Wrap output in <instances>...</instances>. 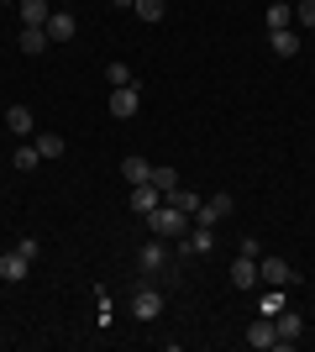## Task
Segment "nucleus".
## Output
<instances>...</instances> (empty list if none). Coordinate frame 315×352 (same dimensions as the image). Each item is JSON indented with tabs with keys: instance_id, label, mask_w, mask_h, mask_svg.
Instances as JSON below:
<instances>
[{
	"instance_id": "obj_6",
	"label": "nucleus",
	"mask_w": 315,
	"mask_h": 352,
	"mask_svg": "<svg viewBox=\"0 0 315 352\" xmlns=\"http://www.w3.org/2000/svg\"><path fill=\"white\" fill-rule=\"evenodd\" d=\"M137 111H142V95H137V85L110 89V116H116V121H132Z\"/></svg>"
},
{
	"instance_id": "obj_10",
	"label": "nucleus",
	"mask_w": 315,
	"mask_h": 352,
	"mask_svg": "<svg viewBox=\"0 0 315 352\" xmlns=\"http://www.w3.org/2000/svg\"><path fill=\"white\" fill-rule=\"evenodd\" d=\"M247 347H257V352L279 347V331H273V321H268V316H257V321L247 326Z\"/></svg>"
},
{
	"instance_id": "obj_25",
	"label": "nucleus",
	"mask_w": 315,
	"mask_h": 352,
	"mask_svg": "<svg viewBox=\"0 0 315 352\" xmlns=\"http://www.w3.org/2000/svg\"><path fill=\"white\" fill-rule=\"evenodd\" d=\"M152 184H158V190H179V168H152Z\"/></svg>"
},
{
	"instance_id": "obj_9",
	"label": "nucleus",
	"mask_w": 315,
	"mask_h": 352,
	"mask_svg": "<svg viewBox=\"0 0 315 352\" xmlns=\"http://www.w3.org/2000/svg\"><path fill=\"white\" fill-rule=\"evenodd\" d=\"M158 200H163V190H158L152 179H148V184H132V195H126V206H132L137 216H148V210L158 206Z\"/></svg>"
},
{
	"instance_id": "obj_24",
	"label": "nucleus",
	"mask_w": 315,
	"mask_h": 352,
	"mask_svg": "<svg viewBox=\"0 0 315 352\" xmlns=\"http://www.w3.org/2000/svg\"><path fill=\"white\" fill-rule=\"evenodd\" d=\"M37 153H43V158H63V137L58 132H37Z\"/></svg>"
},
{
	"instance_id": "obj_8",
	"label": "nucleus",
	"mask_w": 315,
	"mask_h": 352,
	"mask_svg": "<svg viewBox=\"0 0 315 352\" xmlns=\"http://www.w3.org/2000/svg\"><path fill=\"white\" fill-rule=\"evenodd\" d=\"M300 47H305V37H300L294 27H284V32H268V53H273V58H294Z\"/></svg>"
},
{
	"instance_id": "obj_29",
	"label": "nucleus",
	"mask_w": 315,
	"mask_h": 352,
	"mask_svg": "<svg viewBox=\"0 0 315 352\" xmlns=\"http://www.w3.org/2000/svg\"><path fill=\"white\" fill-rule=\"evenodd\" d=\"M0 6H21V0H0Z\"/></svg>"
},
{
	"instance_id": "obj_19",
	"label": "nucleus",
	"mask_w": 315,
	"mask_h": 352,
	"mask_svg": "<svg viewBox=\"0 0 315 352\" xmlns=\"http://www.w3.org/2000/svg\"><path fill=\"white\" fill-rule=\"evenodd\" d=\"M215 248V232L210 226H195V232H184V252H210Z\"/></svg>"
},
{
	"instance_id": "obj_21",
	"label": "nucleus",
	"mask_w": 315,
	"mask_h": 352,
	"mask_svg": "<svg viewBox=\"0 0 315 352\" xmlns=\"http://www.w3.org/2000/svg\"><path fill=\"white\" fill-rule=\"evenodd\" d=\"M163 200H168V206H179V210H189V221H195V210H200V195L184 190V184H179V190H168Z\"/></svg>"
},
{
	"instance_id": "obj_1",
	"label": "nucleus",
	"mask_w": 315,
	"mask_h": 352,
	"mask_svg": "<svg viewBox=\"0 0 315 352\" xmlns=\"http://www.w3.org/2000/svg\"><path fill=\"white\" fill-rule=\"evenodd\" d=\"M148 226H152V236H163V242H174V236H184V232H189V210L168 206V200H158V206L148 210Z\"/></svg>"
},
{
	"instance_id": "obj_7",
	"label": "nucleus",
	"mask_w": 315,
	"mask_h": 352,
	"mask_svg": "<svg viewBox=\"0 0 315 352\" xmlns=\"http://www.w3.org/2000/svg\"><path fill=\"white\" fill-rule=\"evenodd\" d=\"M231 206H237V200H231V195H210V200H200V210H195V221H200V226H215V221H226V216H231Z\"/></svg>"
},
{
	"instance_id": "obj_3",
	"label": "nucleus",
	"mask_w": 315,
	"mask_h": 352,
	"mask_svg": "<svg viewBox=\"0 0 315 352\" xmlns=\"http://www.w3.org/2000/svg\"><path fill=\"white\" fill-rule=\"evenodd\" d=\"M132 316H137V321H158V316H163V294L152 289V284H137V294H132Z\"/></svg>"
},
{
	"instance_id": "obj_26",
	"label": "nucleus",
	"mask_w": 315,
	"mask_h": 352,
	"mask_svg": "<svg viewBox=\"0 0 315 352\" xmlns=\"http://www.w3.org/2000/svg\"><path fill=\"white\" fill-rule=\"evenodd\" d=\"M294 21H300V27H310V32H315V0H300V6H294Z\"/></svg>"
},
{
	"instance_id": "obj_30",
	"label": "nucleus",
	"mask_w": 315,
	"mask_h": 352,
	"mask_svg": "<svg viewBox=\"0 0 315 352\" xmlns=\"http://www.w3.org/2000/svg\"><path fill=\"white\" fill-rule=\"evenodd\" d=\"M116 6H132V0H116Z\"/></svg>"
},
{
	"instance_id": "obj_17",
	"label": "nucleus",
	"mask_w": 315,
	"mask_h": 352,
	"mask_svg": "<svg viewBox=\"0 0 315 352\" xmlns=\"http://www.w3.org/2000/svg\"><path fill=\"white\" fill-rule=\"evenodd\" d=\"M263 21H268V32H284L289 21H294V6H289V0H273V6H268V16H263Z\"/></svg>"
},
{
	"instance_id": "obj_13",
	"label": "nucleus",
	"mask_w": 315,
	"mask_h": 352,
	"mask_svg": "<svg viewBox=\"0 0 315 352\" xmlns=\"http://www.w3.org/2000/svg\"><path fill=\"white\" fill-rule=\"evenodd\" d=\"M163 263H168V252H163V236H152L148 248L137 252V268H142V274H158Z\"/></svg>"
},
{
	"instance_id": "obj_22",
	"label": "nucleus",
	"mask_w": 315,
	"mask_h": 352,
	"mask_svg": "<svg viewBox=\"0 0 315 352\" xmlns=\"http://www.w3.org/2000/svg\"><path fill=\"white\" fill-rule=\"evenodd\" d=\"M16 168H21V174H32V168H37V163H43V153H37V142H21V147H16Z\"/></svg>"
},
{
	"instance_id": "obj_28",
	"label": "nucleus",
	"mask_w": 315,
	"mask_h": 352,
	"mask_svg": "<svg viewBox=\"0 0 315 352\" xmlns=\"http://www.w3.org/2000/svg\"><path fill=\"white\" fill-rule=\"evenodd\" d=\"M237 252H242V258H263V242H257V236H242Z\"/></svg>"
},
{
	"instance_id": "obj_23",
	"label": "nucleus",
	"mask_w": 315,
	"mask_h": 352,
	"mask_svg": "<svg viewBox=\"0 0 315 352\" xmlns=\"http://www.w3.org/2000/svg\"><path fill=\"white\" fill-rule=\"evenodd\" d=\"M105 85H110V89H121V85H137V79H132V63H110V69H105Z\"/></svg>"
},
{
	"instance_id": "obj_18",
	"label": "nucleus",
	"mask_w": 315,
	"mask_h": 352,
	"mask_svg": "<svg viewBox=\"0 0 315 352\" xmlns=\"http://www.w3.org/2000/svg\"><path fill=\"white\" fill-rule=\"evenodd\" d=\"M5 126H11L16 137H32V126H37V121H32L27 105H11V111H5Z\"/></svg>"
},
{
	"instance_id": "obj_5",
	"label": "nucleus",
	"mask_w": 315,
	"mask_h": 352,
	"mask_svg": "<svg viewBox=\"0 0 315 352\" xmlns=\"http://www.w3.org/2000/svg\"><path fill=\"white\" fill-rule=\"evenodd\" d=\"M273 331H279V347H294V342L305 337V316L300 310H279V316H273Z\"/></svg>"
},
{
	"instance_id": "obj_4",
	"label": "nucleus",
	"mask_w": 315,
	"mask_h": 352,
	"mask_svg": "<svg viewBox=\"0 0 315 352\" xmlns=\"http://www.w3.org/2000/svg\"><path fill=\"white\" fill-rule=\"evenodd\" d=\"M32 263H37V258H27V252L21 248H11V252H0V279L5 284H21L32 274Z\"/></svg>"
},
{
	"instance_id": "obj_2",
	"label": "nucleus",
	"mask_w": 315,
	"mask_h": 352,
	"mask_svg": "<svg viewBox=\"0 0 315 352\" xmlns=\"http://www.w3.org/2000/svg\"><path fill=\"white\" fill-rule=\"evenodd\" d=\"M257 279H263V284H273V289H284V284H294L300 274H294V268H289L284 258H268V252H263V258H257Z\"/></svg>"
},
{
	"instance_id": "obj_20",
	"label": "nucleus",
	"mask_w": 315,
	"mask_h": 352,
	"mask_svg": "<svg viewBox=\"0 0 315 352\" xmlns=\"http://www.w3.org/2000/svg\"><path fill=\"white\" fill-rule=\"evenodd\" d=\"M132 11L142 16V21H152V27H158V21L168 16V0H132Z\"/></svg>"
},
{
	"instance_id": "obj_16",
	"label": "nucleus",
	"mask_w": 315,
	"mask_h": 352,
	"mask_svg": "<svg viewBox=\"0 0 315 352\" xmlns=\"http://www.w3.org/2000/svg\"><path fill=\"white\" fill-rule=\"evenodd\" d=\"M121 179H126V184H148V179H152V163L132 153V158H121Z\"/></svg>"
},
{
	"instance_id": "obj_11",
	"label": "nucleus",
	"mask_w": 315,
	"mask_h": 352,
	"mask_svg": "<svg viewBox=\"0 0 315 352\" xmlns=\"http://www.w3.org/2000/svg\"><path fill=\"white\" fill-rule=\"evenodd\" d=\"M16 47H21L27 58H43L47 47H53V37H47L43 27H21V43H16Z\"/></svg>"
},
{
	"instance_id": "obj_31",
	"label": "nucleus",
	"mask_w": 315,
	"mask_h": 352,
	"mask_svg": "<svg viewBox=\"0 0 315 352\" xmlns=\"http://www.w3.org/2000/svg\"><path fill=\"white\" fill-rule=\"evenodd\" d=\"M310 43H315V32H310Z\"/></svg>"
},
{
	"instance_id": "obj_14",
	"label": "nucleus",
	"mask_w": 315,
	"mask_h": 352,
	"mask_svg": "<svg viewBox=\"0 0 315 352\" xmlns=\"http://www.w3.org/2000/svg\"><path fill=\"white\" fill-rule=\"evenodd\" d=\"M16 11H21V27H47V16H53V6H47V0H21Z\"/></svg>"
},
{
	"instance_id": "obj_27",
	"label": "nucleus",
	"mask_w": 315,
	"mask_h": 352,
	"mask_svg": "<svg viewBox=\"0 0 315 352\" xmlns=\"http://www.w3.org/2000/svg\"><path fill=\"white\" fill-rule=\"evenodd\" d=\"M279 310H284V294H263V316H268V321L279 316Z\"/></svg>"
},
{
	"instance_id": "obj_15",
	"label": "nucleus",
	"mask_w": 315,
	"mask_h": 352,
	"mask_svg": "<svg viewBox=\"0 0 315 352\" xmlns=\"http://www.w3.org/2000/svg\"><path fill=\"white\" fill-rule=\"evenodd\" d=\"M43 32L53 37V43H69V37H74V11H53Z\"/></svg>"
},
{
	"instance_id": "obj_12",
	"label": "nucleus",
	"mask_w": 315,
	"mask_h": 352,
	"mask_svg": "<svg viewBox=\"0 0 315 352\" xmlns=\"http://www.w3.org/2000/svg\"><path fill=\"white\" fill-rule=\"evenodd\" d=\"M231 284H237L242 294L257 289V284H263V279H257V258H237V263H231Z\"/></svg>"
}]
</instances>
